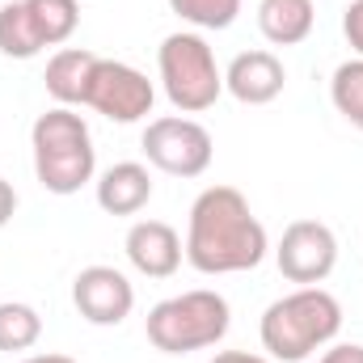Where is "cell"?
I'll list each match as a JSON object with an SVG mask.
<instances>
[{
	"mask_svg": "<svg viewBox=\"0 0 363 363\" xmlns=\"http://www.w3.org/2000/svg\"><path fill=\"white\" fill-rule=\"evenodd\" d=\"M271 241L237 186H207L190 203L186 262L199 274H241L262 267Z\"/></svg>",
	"mask_w": 363,
	"mask_h": 363,
	"instance_id": "1",
	"label": "cell"
},
{
	"mask_svg": "<svg viewBox=\"0 0 363 363\" xmlns=\"http://www.w3.org/2000/svg\"><path fill=\"white\" fill-rule=\"evenodd\" d=\"M342 330V304L325 287H296L262 313V351L279 363H304Z\"/></svg>",
	"mask_w": 363,
	"mask_h": 363,
	"instance_id": "2",
	"label": "cell"
},
{
	"mask_svg": "<svg viewBox=\"0 0 363 363\" xmlns=\"http://www.w3.org/2000/svg\"><path fill=\"white\" fill-rule=\"evenodd\" d=\"M34 148V174L51 194H77L97 174V148H93L89 123L72 106H51L30 127Z\"/></svg>",
	"mask_w": 363,
	"mask_h": 363,
	"instance_id": "3",
	"label": "cell"
},
{
	"mask_svg": "<svg viewBox=\"0 0 363 363\" xmlns=\"http://www.w3.org/2000/svg\"><path fill=\"white\" fill-rule=\"evenodd\" d=\"M228 325H233L228 300L220 291H207V287H194V291H182V296L152 304V313L144 321L148 342L165 355L207 351L228 334Z\"/></svg>",
	"mask_w": 363,
	"mask_h": 363,
	"instance_id": "4",
	"label": "cell"
},
{
	"mask_svg": "<svg viewBox=\"0 0 363 363\" xmlns=\"http://www.w3.org/2000/svg\"><path fill=\"white\" fill-rule=\"evenodd\" d=\"M157 68H161L165 97L174 101V110H182V114H203L224 93V72L216 64V51L194 30H178V34H169L161 43Z\"/></svg>",
	"mask_w": 363,
	"mask_h": 363,
	"instance_id": "5",
	"label": "cell"
},
{
	"mask_svg": "<svg viewBox=\"0 0 363 363\" xmlns=\"http://www.w3.org/2000/svg\"><path fill=\"white\" fill-rule=\"evenodd\" d=\"M144 157L152 169L169 174V178H199L207 174L211 157H216V144H211V131L186 114H165V118H152L144 127V140H140Z\"/></svg>",
	"mask_w": 363,
	"mask_h": 363,
	"instance_id": "6",
	"label": "cell"
},
{
	"mask_svg": "<svg viewBox=\"0 0 363 363\" xmlns=\"http://www.w3.org/2000/svg\"><path fill=\"white\" fill-rule=\"evenodd\" d=\"M152 101H157V89H152V81L140 68H131L123 60H101L97 55L93 77H89V93H85V106L89 110H97L101 118L127 127V123L148 118L152 114Z\"/></svg>",
	"mask_w": 363,
	"mask_h": 363,
	"instance_id": "7",
	"label": "cell"
},
{
	"mask_svg": "<svg viewBox=\"0 0 363 363\" xmlns=\"http://www.w3.org/2000/svg\"><path fill=\"white\" fill-rule=\"evenodd\" d=\"M274 262H279V274L287 283L317 287V283H325L334 274V267H338V237L321 220H296V224L283 228V241L274 250Z\"/></svg>",
	"mask_w": 363,
	"mask_h": 363,
	"instance_id": "8",
	"label": "cell"
},
{
	"mask_svg": "<svg viewBox=\"0 0 363 363\" xmlns=\"http://www.w3.org/2000/svg\"><path fill=\"white\" fill-rule=\"evenodd\" d=\"M72 304L89 325H123L135 308V287L114 267H85L72 279Z\"/></svg>",
	"mask_w": 363,
	"mask_h": 363,
	"instance_id": "9",
	"label": "cell"
},
{
	"mask_svg": "<svg viewBox=\"0 0 363 363\" xmlns=\"http://www.w3.org/2000/svg\"><path fill=\"white\" fill-rule=\"evenodd\" d=\"M123 250H127V262L140 274H148V279H169V274H178L182 258H186V245H182L178 228L165 224V220H135V224L127 228Z\"/></svg>",
	"mask_w": 363,
	"mask_h": 363,
	"instance_id": "10",
	"label": "cell"
},
{
	"mask_svg": "<svg viewBox=\"0 0 363 363\" xmlns=\"http://www.w3.org/2000/svg\"><path fill=\"white\" fill-rule=\"evenodd\" d=\"M283 85H287V68L274 51H241L224 72V89L241 106H267L283 93Z\"/></svg>",
	"mask_w": 363,
	"mask_h": 363,
	"instance_id": "11",
	"label": "cell"
},
{
	"mask_svg": "<svg viewBox=\"0 0 363 363\" xmlns=\"http://www.w3.org/2000/svg\"><path fill=\"white\" fill-rule=\"evenodd\" d=\"M152 199V174L140 161H118L97 178V207L106 216H140Z\"/></svg>",
	"mask_w": 363,
	"mask_h": 363,
	"instance_id": "12",
	"label": "cell"
},
{
	"mask_svg": "<svg viewBox=\"0 0 363 363\" xmlns=\"http://www.w3.org/2000/svg\"><path fill=\"white\" fill-rule=\"evenodd\" d=\"M93 64H97V55L85 51V47H64V51H55V55L47 60V77H43L51 101H55V106H72V110L85 106Z\"/></svg>",
	"mask_w": 363,
	"mask_h": 363,
	"instance_id": "13",
	"label": "cell"
},
{
	"mask_svg": "<svg viewBox=\"0 0 363 363\" xmlns=\"http://www.w3.org/2000/svg\"><path fill=\"white\" fill-rule=\"evenodd\" d=\"M317 13L313 0H262L258 4V30L274 47H296L313 34Z\"/></svg>",
	"mask_w": 363,
	"mask_h": 363,
	"instance_id": "14",
	"label": "cell"
},
{
	"mask_svg": "<svg viewBox=\"0 0 363 363\" xmlns=\"http://www.w3.org/2000/svg\"><path fill=\"white\" fill-rule=\"evenodd\" d=\"M26 13H30L34 34H38L43 47H64L81 26V4L77 0H26Z\"/></svg>",
	"mask_w": 363,
	"mask_h": 363,
	"instance_id": "15",
	"label": "cell"
},
{
	"mask_svg": "<svg viewBox=\"0 0 363 363\" xmlns=\"http://www.w3.org/2000/svg\"><path fill=\"white\" fill-rule=\"evenodd\" d=\"M38 51H43V43L34 34V21L26 13V0L0 4V55H9V60H34Z\"/></svg>",
	"mask_w": 363,
	"mask_h": 363,
	"instance_id": "16",
	"label": "cell"
},
{
	"mask_svg": "<svg viewBox=\"0 0 363 363\" xmlns=\"http://www.w3.org/2000/svg\"><path fill=\"white\" fill-rule=\"evenodd\" d=\"M43 338V317L38 308L21 300H0V351H30Z\"/></svg>",
	"mask_w": 363,
	"mask_h": 363,
	"instance_id": "17",
	"label": "cell"
},
{
	"mask_svg": "<svg viewBox=\"0 0 363 363\" xmlns=\"http://www.w3.org/2000/svg\"><path fill=\"white\" fill-rule=\"evenodd\" d=\"M330 97H334V110L363 131V60H347L334 68V81H330Z\"/></svg>",
	"mask_w": 363,
	"mask_h": 363,
	"instance_id": "18",
	"label": "cell"
},
{
	"mask_svg": "<svg viewBox=\"0 0 363 363\" xmlns=\"http://www.w3.org/2000/svg\"><path fill=\"white\" fill-rule=\"evenodd\" d=\"M169 9L194 30H228L241 13V0H169Z\"/></svg>",
	"mask_w": 363,
	"mask_h": 363,
	"instance_id": "19",
	"label": "cell"
},
{
	"mask_svg": "<svg viewBox=\"0 0 363 363\" xmlns=\"http://www.w3.org/2000/svg\"><path fill=\"white\" fill-rule=\"evenodd\" d=\"M342 34H347L351 51L363 60V0H351V4L342 9Z\"/></svg>",
	"mask_w": 363,
	"mask_h": 363,
	"instance_id": "20",
	"label": "cell"
},
{
	"mask_svg": "<svg viewBox=\"0 0 363 363\" xmlns=\"http://www.w3.org/2000/svg\"><path fill=\"white\" fill-rule=\"evenodd\" d=\"M317 363H363V347L359 342H338V347H330Z\"/></svg>",
	"mask_w": 363,
	"mask_h": 363,
	"instance_id": "21",
	"label": "cell"
},
{
	"mask_svg": "<svg viewBox=\"0 0 363 363\" xmlns=\"http://www.w3.org/2000/svg\"><path fill=\"white\" fill-rule=\"evenodd\" d=\"M13 211H17V190H13V182L0 178V228L13 220Z\"/></svg>",
	"mask_w": 363,
	"mask_h": 363,
	"instance_id": "22",
	"label": "cell"
},
{
	"mask_svg": "<svg viewBox=\"0 0 363 363\" xmlns=\"http://www.w3.org/2000/svg\"><path fill=\"white\" fill-rule=\"evenodd\" d=\"M211 363H271L267 355H254V351H220Z\"/></svg>",
	"mask_w": 363,
	"mask_h": 363,
	"instance_id": "23",
	"label": "cell"
},
{
	"mask_svg": "<svg viewBox=\"0 0 363 363\" xmlns=\"http://www.w3.org/2000/svg\"><path fill=\"white\" fill-rule=\"evenodd\" d=\"M21 363H77V359H68V355H30Z\"/></svg>",
	"mask_w": 363,
	"mask_h": 363,
	"instance_id": "24",
	"label": "cell"
}]
</instances>
